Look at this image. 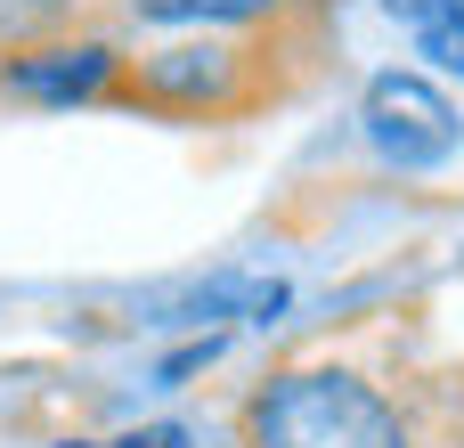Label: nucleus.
I'll list each match as a JSON object with an SVG mask.
<instances>
[{"mask_svg": "<svg viewBox=\"0 0 464 448\" xmlns=\"http://www.w3.org/2000/svg\"><path fill=\"white\" fill-rule=\"evenodd\" d=\"M253 448H408L400 408L351 367H294L245 400Z\"/></svg>", "mask_w": 464, "mask_h": 448, "instance_id": "f257e3e1", "label": "nucleus"}, {"mask_svg": "<svg viewBox=\"0 0 464 448\" xmlns=\"http://www.w3.org/2000/svg\"><path fill=\"white\" fill-rule=\"evenodd\" d=\"M359 122H367V147L392 155L400 171H424V163H449L464 139L457 122V98L432 82V73H375L367 98H359Z\"/></svg>", "mask_w": 464, "mask_h": 448, "instance_id": "f03ea898", "label": "nucleus"}, {"mask_svg": "<svg viewBox=\"0 0 464 448\" xmlns=\"http://www.w3.org/2000/svg\"><path fill=\"white\" fill-rule=\"evenodd\" d=\"M122 73V57L106 41H49L33 57H8V90L16 98H41V106H73V98H106V82Z\"/></svg>", "mask_w": 464, "mask_h": 448, "instance_id": "7ed1b4c3", "label": "nucleus"}, {"mask_svg": "<svg viewBox=\"0 0 464 448\" xmlns=\"http://www.w3.org/2000/svg\"><path fill=\"white\" fill-rule=\"evenodd\" d=\"M228 49H163L147 73H139V90L155 98V106H179V114H196V106H228Z\"/></svg>", "mask_w": 464, "mask_h": 448, "instance_id": "20e7f679", "label": "nucleus"}, {"mask_svg": "<svg viewBox=\"0 0 464 448\" xmlns=\"http://www.w3.org/2000/svg\"><path fill=\"white\" fill-rule=\"evenodd\" d=\"M383 16H392L440 73H464V0H383Z\"/></svg>", "mask_w": 464, "mask_h": 448, "instance_id": "39448f33", "label": "nucleus"}, {"mask_svg": "<svg viewBox=\"0 0 464 448\" xmlns=\"http://www.w3.org/2000/svg\"><path fill=\"white\" fill-rule=\"evenodd\" d=\"M285 0H130V16L147 24H261Z\"/></svg>", "mask_w": 464, "mask_h": 448, "instance_id": "423d86ee", "label": "nucleus"}, {"mask_svg": "<svg viewBox=\"0 0 464 448\" xmlns=\"http://www.w3.org/2000/svg\"><path fill=\"white\" fill-rule=\"evenodd\" d=\"M65 8H73V0H0V49H8V57H16V49H33Z\"/></svg>", "mask_w": 464, "mask_h": 448, "instance_id": "0eeeda50", "label": "nucleus"}, {"mask_svg": "<svg viewBox=\"0 0 464 448\" xmlns=\"http://www.w3.org/2000/svg\"><path fill=\"white\" fill-rule=\"evenodd\" d=\"M73 448H179L171 424H155V433H122V441H73Z\"/></svg>", "mask_w": 464, "mask_h": 448, "instance_id": "6e6552de", "label": "nucleus"}]
</instances>
